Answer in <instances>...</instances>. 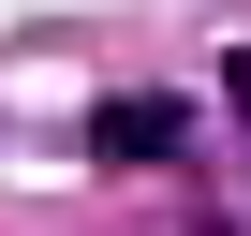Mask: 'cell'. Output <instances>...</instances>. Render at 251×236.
Segmentation results:
<instances>
[{"label":"cell","mask_w":251,"mask_h":236,"mask_svg":"<svg viewBox=\"0 0 251 236\" xmlns=\"http://www.w3.org/2000/svg\"><path fill=\"white\" fill-rule=\"evenodd\" d=\"M177 133H192V118H177L163 89H133V103H103V118H89V148H103V163H177Z\"/></svg>","instance_id":"cell-1"},{"label":"cell","mask_w":251,"mask_h":236,"mask_svg":"<svg viewBox=\"0 0 251 236\" xmlns=\"http://www.w3.org/2000/svg\"><path fill=\"white\" fill-rule=\"evenodd\" d=\"M222 103H236V133H251V45H236V59H222Z\"/></svg>","instance_id":"cell-2"}]
</instances>
